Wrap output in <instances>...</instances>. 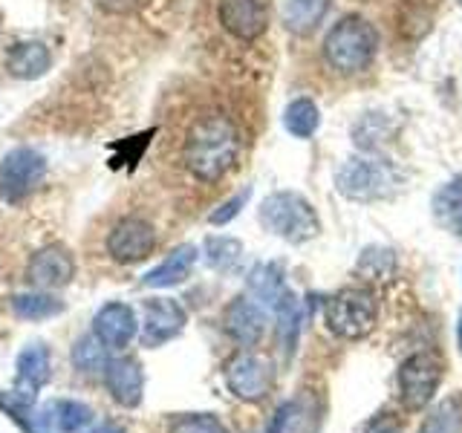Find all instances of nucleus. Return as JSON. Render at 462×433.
<instances>
[{"mask_svg":"<svg viewBox=\"0 0 462 433\" xmlns=\"http://www.w3.org/2000/svg\"><path fill=\"white\" fill-rule=\"evenodd\" d=\"M240 127L231 115L214 110L199 115L185 136L182 162L199 182H220L240 156Z\"/></svg>","mask_w":462,"mask_h":433,"instance_id":"1","label":"nucleus"},{"mask_svg":"<svg viewBox=\"0 0 462 433\" xmlns=\"http://www.w3.org/2000/svg\"><path fill=\"white\" fill-rule=\"evenodd\" d=\"M324 61L341 72V76H356L373 64L379 52V32L375 26L361 18V14H344V18L329 29L324 38Z\"/></svg>","mask_w":462,"mask_h":433,"instance_id":"2","label":"nucleus"},{"mask_svg":"<svg viewBox=\"0 0 462 433\" xmlns=\"http://www.w3.org/2000/svg\"><path fill=\"white\" fill-rule=\"evenodd\" d=\"M260 226L272 231L274 237H281L292 245L310 243L321 231V220L312 208V202L298 191H274L269 194L257 208Z\"/></svg>","mask_w":462,"mask_h":433,"instance_id":"3","label":"nucleus"},{"mask_svg":"<svg viewBox=\"0 0 462 433\" xmlns=\"http://www.w3.org/2000/svg\"><path fill=\"white\" fill-rule=\"evenodd\" d=\"M338 194L353 202L390 199L402 188V173L379 156H350L336 173Z\"/></svg>","mask_w":462,"mask_h":433,"instance_id":"4","label":"nucleus"},{"mask_svg":"<svg viewBox=\"0 0 462 433\" xmlns=\"http://www.w3.org/2000/svg\"><path fill=\"white\" fill-rule=\"evenodd\" d=\"M375 318H379L375 298L367 289H358V286L341 289V292H336L324 303V321L329 332L344 341L367 338L375 329Z\"/></svg>","mask_w":462,"mask_h":433,"instance_id":"5","label":"nucleus"},{"mask_svg":"<svg viewBox=\"0 0 462 433\" xmlns=\"http://www.w3.org/2000/svg\"><path fill=\"white\" fill-rule=\"evenodd\" d=\"M47 177V159L35 148H12L0 159V199L21 202Z\"/></svg>","mask_w":462,"mask_h":433,"instance_id":"6","label":"nucleus"},{"mask_svg":"<svg viewBox=\"0 0 462 433\" xmlns=\"http://www.w3.org/2000/svg\"><path fill=\"white\" fill-rule=\"evenodd\" d=\"M442 382V361L433 353H416L399 367V399L404 410H425Z\"/></svg>","mask_w":462,"mask_h":433,"instance_id":"7","label":"nucleus"},{"mask_svg":"<svg viewBox=\"0 0 462 433\" xmlns=\"http://www.w3.org/2000/svg\"><path fill=\"white\" fill-rule=\"evenodd\" d=\"M274 382V370L266 358L254 353H240L228 361L226 367V384L228 390L243 401H260L269 396Z\"/></svg>","mask_w":462,"mask_h":433,"instance_id":"8","label":"nucleus"},{"mask_svg":"<svg viewBox=\"0 0 462 433\" xmlns=\"http://www.w3.org/2000/svg\"><path fill=\"white\" fill-rule=\"evenodd\" d=\"M217 18L231 38L252 43L269 29V0H220L217 4Z\"/></svg>","mask_w":462,"mask_h":433,"instance_id":"9","label":"nucleus"},{"mask_svg":"<svg viewBox=\"0 0 462 433\" xmlns=\"http://www.w3.org/2000/svg\"><path fill=\"white\" fill-rule=\"evenodd\" d=\"M156 245V231L142 216H122L107 235V254L116 263H139Z\"/></svg>","mask_w":462,"mask_h":433,"instance_id":"10","label":"nucleus"},{"mask_svg":"<svg viewBox=\"0 0 462 433\" xmlns=\"http://www.w3.org/2000/svg\"><path fill=\"white\" fill-rule=\"evenodd\" d=\"M188 315L173 298H148L144 300V324H142V346L156 350L173 341L185 329Z\"/></svg>","mask_w":462,"mask_h":433,"instance_id":"11","label":"nucleus"},{"mask_svg":"<svg viewBox=\"0 0 462 433\" xmlns=\"http://www.w3.org/2000/svg\"><path fill=\"white\" fill-rule=\"evenodd\" d=\"M139 321L136 312L127 307V303H105L96 318H93V336L107 346V350H125V346L136 338Z\"/></svg>","mask_w":462,"mask_h":433,"instance_id":"12","label":"nucleus"},{"mask_svg":"<svg viewBox=\"0 0 462 433\" xmlns=\"http://www.w3.org/2000/svg\"><path fill=\"white\" fill-rule=\"evenodd\" d=\"M76 278V260L64 245H47L32 254L26 266V281L41 289H61Z\"/></svg>","mask_w":462,"mask_h":433,"instance_id":"13","label":"nucleus"},{"mask_svg":"<svg viewBox=\"0 0 462 433\" xmlns=\"http://www.w3.org/2000/svg\"><path fill=\"white\" fill-rule=\"evenodd\" d=\"M223 324H226V332L231 338H235L240 346H257L260 338H263L266 332V309L260 307L254 298H235L226 307V315H223Z\"/></svg>","mask_w":462,"mask_h":433,"instance_id":"14","label":"nucleus"},{"mask_svg":"<svg viewBox=\"0 0 462 433\" xmlns=\"http://www.w3.org/2000/svg\"><path fill=\"white\" fill-rule=\"evenodd\" d=\"M105 384L110 396L122 404V408H139L144 396V375L136 358H113L105 367Z\"/></svg>","mask_w":462,"mask_h":433,"instance_id":"15","label":"nucleus"},{"mask_svg":"<svg viewBox=\"0 0 462 433\" xmlns=\"http://www.w3.org/2000/svg\"><path fill=\"white\" fill-rule=\"evenodd\" d=\"M14 370H18V375H14V393L35 401L38 390L50 382V350L38 341L26 344L18 361H14Z\"/></svg>","mask_w":462,"mask_h":433,"instance_id":"16","label":"nucleus"},{"mask_svg":"<svg viewBox=\"0 0 462 433\" xmlns=\"http://www.w3.org/2000/svg\"><path fill=\"white\" fill-rule=\"evenodd\" d=\"M52 67V52L43 41H18L6 55V69L21 81L43 78Z\"/></svg>","mask_w":462,"mask_h":433,"instance_id":"17","label":"nucleus"},{"mask_svg":"<svg viewBox=\"0 0 462 433\" xmlns=\"http://www.w3.org/2000/svg\"><path fill=\"white\" fill-rule=\"evenodd\" d=\"M90 422H93V410L87 408L84 401H76V399H55L35 419V428H47V430H58V433H79L81 428H87Z\"/></svg>","mask_w":462,"mask_h":433,"instance_id":"18","label":"nucleus"},{"mask_svg":"<svg viewBox=\"0 0 462 433\" xmlns=\"http://www.w3.org/2000/svg\"><path fill=\"white\" fill-rule=\"evenodd\" d=\"M197 257H199V252H197V245H191V243H185V245H177L162 263L159 266H153L148 274L142 278V283L144 286H151V289H168V286H177V283H182L188 274L194 272V266H197Z\"/></svg>","mask_w":462,"mask_h":433,"instance_id":"19","label":"nucleus"},{"mask_svg":"<svg viewBox=\"0 0 462 433\" xmlns=\"http://www.w3.org/2000/svg\"><path fill=\"white\" fill-rule=\"evenodd\" d=\"M245 286H249V295L260 303V307H272L286 295V278H283V266L281 263H257L249 278H245Z\"/></svg>","mask_w":462,"mask_h":433,"instance_id":"20","label":"nucleus"},{"mask_svg":"<svg viewBox=\"0 0 462 433\" xmlns=\"http://www.w3.org/2000/svg\"><path fill=\"white\" fill-rule=\"evenodd\" d=\"M327 9L329 0H281V18L292 35L315 32V26L324 21Z\"/></svg>","mask_w":462,"mask_h":433,"instance_id":"21","label":"nucleus"},{"mask_svg":"<svg viewBox=\"0 0 462 433\" xmlns=\"http://www.w3.org/2000/svg\"><path fill=\"white\" fill-rule=\"evenodd\" d=\"M433 220H437L445 231L462 237V177L445 182L430 202Z\"/></svg>","mask_w":462,"mask_h":433,"instance_id":"22","label":"nucleus"},{"mask_svg":"<svg viewBox=\"0 0 462 433\" xmlns=\"http://www.w3.org/2000/svg\"><path fill=\"white\" fill-rule=\"evenodd\" d=\"M274 315H278V338H281V350L289 358L295 353V344H298V332H300V321H303V312H300V300L295 298L292 289H286V295L274 303Z\"/></svg>","mask_w":462,"mask_h":433,"instance_id":"23","label":"nucleus"},{"mask_svg":"<svg viewBox=\"0 0 462 433\" xmlns=\"http://www.w3.org/2000/svg\"><path fill=\"white\" fill-rule=\"evenodd\" d=\"M283 127L295 139H310L315 136V130L321 127V110H318V105L307 96L292 98L283 110Z\"/></svg>","mask_w":462,"mask_h":433,"instance_id":"24","label":"nucleus"},{"mask_svg":"<svg viewBox=\"0 0 462 433\" xmlns=\"http://www.w3.org/2000/svg\"><path fill=\"white\" fill-rule=\"evenodd\" d=\"M12 312L21 318V321H47L64 312V300L47 295V292H21L12 295Z\"/></svg>","mask_w":462,"mask_h":433,"instance_id":"25","label":"nucleus"},{"mask_svg":"<svg viewBox=\"0 0 462 433\" xmlns=\"http://www.w3.org/2000/svg\"><path fill=\"white\" fill-rule=\"evenodd\" d=\"M202 254H206V263L214 272H231V269H237L243 257V243L226 235H214L202 245Z\"/></svg>","mask_w":462,"mask_h":433,"instance_id":"26","label":"nucleus"},{"mask_svg":"<svg viewBox=\"0 0 462 433\" xmlns=\"http://www.w3.org/2000/svg\"><path fill=\"white\" fill-rule=\"evenodd\" d=\"M393 134V127H387V119L382 113H367L353 124V142L361 151H375L387 136Z\"/></svg>","mask_w":462,"mask_h":433,"instance_id":"27","label":"nucleus"},{"mask_svg":"<svg viewBox=\"0 0 462 433\" xmlns=\"http://www.w3.org/2000/svg\"><path fill=\"white\" fill-rule=\"evenodd\" d=\"M416 433H462V404L457 399L439 401Z\"/></svg>","mask_w":462,"mask_h":433,"instance_id":"28","label":"nucleus"},{"mask_svg":"<svg viewBox=\"0 0 462 433\" xmlns=\"http://www.w3.org/2000/svg\"><path fill=\"white\" fill-rule=\"evenodd\" d=\"M365 278L370 281H387L396 269V257L390 249H382V245H370V249L361 252L358 266H356Z\"/></svg>","mask_w":462,"mask_h":433,"instance_id":"29","label":"nucleus"},{"mask_svg":"<svg viewBox=\"0 0 462 433\" xmlns=\"http://www.w3.org/2000/svg\"><path fill=\"white\" fill-rule=\"evenodd\" d=\"M107 346L101 344L96 336H87L81 338L76 346H72V364H76L81 373H98L107 367V355H105Z\"/></svg>","mask_w":462,"mask_h":433,"instance_id":"30","label":"nucleus"},{"mask_svg":"<svg viewBox=\"0 0 462 433\" xmlns=\"http://www.w3.org/2000/svg\"><path fill=\"white\" fill-rule=\"evenodd\" d=\"M171 433H226L223 422L211 413H191L171 422Z\"/></svg>","mask_w":462,"mask_h":433,"instance_id":"31","label":"nucleus"},{"mask_svg":"<svg viewBox=\"0 0 462 433\" xmlns=\"http://www.w3.org/2000/svg\"><path fill=\"white\" fill-rule=\"evenodd\" d=\"M249 197H252V188H243L240 194L228 197L220 208H214V211H211L208 223H211V226H226V223H231V220H235V216L245 208V202H249Z\"/></svg>","mask_w":462,"mask_h":433,"instance_id":"32","label":"nucleus"},{"mask_svg":"<svg viewBox=\"0 0 462 433\" xmlns=\"http://www.w3.org/2000/svg\"><path fill=\"white\" fill-rule=\"evenodd\" d=\"M93 4L107 14H130L139 6V0H93Z\"/></svg>","mask_w":462,"mask_h":433,"instance_id":"33","label":"nucleus"},{"mask_svg":"<svg viewBox=\"0 0 462 433\" xmlns=\"http://www.w3.org/2000/svg\"><path fill=\"white\" fill-rule=\"evenodd\" d=\"M292 413H295V408H292V404H281V408L274 410L272 422L266 425V430H263V433H286L289 416H292Z\"/></svg>","mask_w":462,"mask_h":433,"instance_id":"34","label":"nucleus"},{"mask_svg":"<svg viewBox=\"0 0 462 433\" xmlns=\"http://www.w3.org/2000/svg\"><path fill=\"white\" fill-rule=\"evenodd\" d=\"M93 433H122V428H116V425H110V422H101Z\"/></svg>","mask_w":462,"mask_h":433,"instance_id":"35","label":"nucleus"},{"mask_svg":"<svg viewBox=\"0 0 462 433\" xmlns=\"http://www.w3.org/2000/svg\"><path fill=\"white\" fill-rule=\"evenodd\" d=\"M457 344H459V353H462V312H459V324H457Z\"/></svg>","mask_w":462,"mask_h":433,"instance_id":"36","label":"nucleus"}]
</instances>
